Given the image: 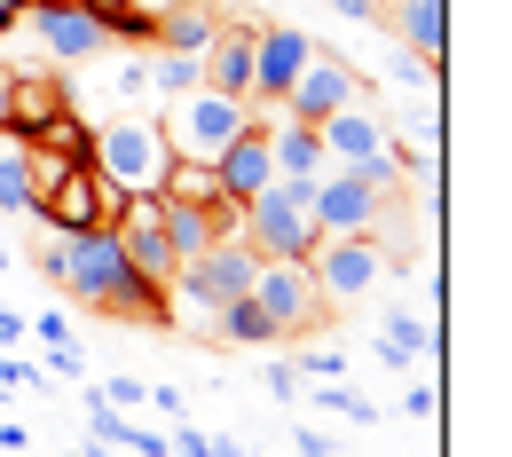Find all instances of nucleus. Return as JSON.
Listing matches in <instances>:
<instances>
[{
  "label": "nucleus",
  "instance_id": "18",
  "mask_svg": "<svg viewBox=\"0 0 512 457\" xmlns=\"http://www.w3.org/2000/svg\"><path fill=\"white\" fill-rule=\"evenodd\" d=\"M394 32L410 40L418 64H442L449 56V0H394Z\"/></svg>",
  "mask_w": 512,
  "mask_h": 457
},
{
  "label": "nucleus",
  "instance_id": "19",
  "mask_svg": "<svg viewBox=\"0 0 512 457\" xmlns=\"http://www.w3.org/2000/svg\"><path fill=\"white\" fill-rule=\"evenodd\" d=\"M56 103H64V79H56V71H8V127L24 134V142L40 134V119H48Z\"/></svg>",
  "mask_w": 512,
  "mask_h": 457
},
{
  "label": "nucleus",
  "instance_id": "29",
  "mask_svg": "<svg viewBox=\"0 0 512 457\" xmlns=\"http://www.w3.org/2000/svg\"><path fill=\"white\" fill-rule=\"evenodd\" d=\"M103 402H111V410H150V387H142V379H103Z\"/></svg>",
  "mask_w": 512,
  "mask_h": 457
},
{
  "label": "nucleus",
  "instance_id": "6",
  "mask_svg": "<svg viewBox=\"0 0 512 457\" xmlns=\"http://www.w3.org/2000/svg\"><path fill=\"white\" fill-rule=\"evenodd\" d=\"M119 205H127L119 182H103L95 166H64V174L40 190V213H32V221H48L56 237H79V229H111Z\"/></svg>",
  "mask_w": 512,
  "mask_h": 457
},
{
  "label": "nucleus",
  "instance_id": "4",
  "mask_svg": "<svg viewBox=\"0 0 512 457\" xmlns=\"http://www.w3.org/2000/svg\"><path fill=\"white\" fill-rule=\"evenodd\" d=\"M245 245L260 261H308L316 253V213H308V182H268L260 197H245Z\"/></svg>",
  "mask_w": 512,
  "mask_h": 457
},
{
  "label": "nucleus",
  "instance_id": "20",
  "mask_svg": "<svg viewBox=\"0 0 512 457\" xmlns=\"http://www.w3.org/2000/svg\"><path fill=\"white\" fill-rule=\"evenodd\" d=\"M213 347H284V331L260 316V300H229V308H213Z\"/></svg>",
  "mask_w": 512,
  "mask_h": 457
},
{
  "label": "nucleus",
  "instance_id": "37",
  "mask_svg": "<svg viewBox=\"0 0 512 457\" xmlns=\"http://www.w3.org/2000/svg\"><path fill=\"white\" fill-rule=\"evenodd\" d=\"M300 457H339V442H331V434H316V426H300Z\"/></svg>",
  "mask_w": 512,
  "mask_h": 457
},
{
  "label": "nucleus",
  "instance_id": "15",
  "mask_svg": "<svg viewBox=\"0 0 512 457\" xmlns=\"http://www.w3.org/2000/svg\"><path fill=\"white\" fill-rule=\"evenodd\" d=\"M221 24H229V0H174V8H158V48L205 56Z\"/></svg>",
  "mask_w": 512,
  "mask_h": 457
},
{
  "label": "nucleus",
  "instance_id": "42",
  "mask_svg": "<svg viewBox=\"0 0 512 457\" xmlns=\"http://www.w3.org/2000/svg\"><path fill=\"white\" fill-rule=\"evenodd\" d=\"M134 8H150V16H158V8H174V0H134Z\"/></svg>",
  "mask_w": 512,
  "mask_h": 457
},
{
  "label": "nucleus",
  "instance_id": "26",
  "mask_svg": "<svg viewBox=\"0 0 512 457\" xmlns=\"http://www.w3.org/2000/svg\"><path fill=\"white\" fill-rule=\"evenodd\" d=\"M323 402V410H339V418H355V426H371V418H379V402H371V394H355V387H339V379H316V387H308Z\"/></svg>",
  "mask_w": 512,
  "mask_h": 457
},
{
  "label": "nucleus",
  "instance_id": "35",
  "mask_svg": "<svg viewBox=\"0 0 512 457\" xmlns=\"http://www.w3.org/2000/svg\"><path fill=\"white\" fill-rule=\"evenodd\" d=\"M268 394H276V402H292V394H300V371H292V363H276V371H268Z\"/></svg>",
  "mask_w": 512,
  "mask_h": 457
},
{
  "label": "nucleus",
  "instance_id": "44",
  "mask_svg": "<svg viewBox=\"0 0 512 457\" xmlns=\"http://www.w3.org/2000/svg\"><path fill=\"white\" fill-rule=\"evenodd\" d=\"M79 457H103V442H95V450H79Z\"/></svg>",
  "mask_w": 512,
  "mask_h": 457
},
{
  "label": "nucleus",
  "instance_id": "30",
  "mask_svg": "<svg viewBox=\"0 0 512 457\" xmlns=\"http://www.w3.org/2000/svg\"><path fill=\"white\" fill-rule=\"evenodd\" d=\"M292 371L300 379H339L347 363H339V347H308V355H292Z\"/></svg>",
  "mask_w": 512,
  "mask_h": 457
},
{
  "label": "nucleus",
  "instance_id": "45",
  "mask_svg": "<svg viewBox=\"0 0 512 457\" xmlns=\"http://www.w3.org/2000/svg\"><path fill=\"white\" fill-rule=\"evenodd\" d=\"M379 8H386V0H379Z\"/></svg>",
  "mask_w": 512,
  "mask_h": 457
},
{
  "label": "nucleus",
  "instance_id": "34",
  "mask_svg": "<svg viewBox=\"0 0 512 457\" xmlns=\"http://www.w3.org/2000/svg\"><path fill=\"white\" fill-rule=\"evenodd\" d=\"M150 410H158L166 426H182V394H174V387H150Z\"/></svg>",
  "mask_w": 512,
  "mask_h": 457
},
{
  "label": "nucleus",
  "instance_id": "14",
  "mask_svg": "<svg viewBox=\"0 0 512 457\" xmlns=\"http://www.w3.org/2000/svg\"><path fill=\"white\" fill-rule=\"evenodd\" d=\"M213 174H221V197H237V205H245V197H260L268 190V182H276V158H268V127H245L237 134V142H229V150H221V158H213Z\"/></svg>",
  "mask_w": 512,
  "mask_h": 457
},
{
  "label": "nucleus",
  "instance_id": "21",
  "mask_svg": "<svg viewBox=\"0 0 512 457\" xmlns=\"http://www.w3.org/2000/svg\"><path fill=\"white\" fill-rule=\"evenodd\" d=\"M87 16L103 24V40H111V48H158V16H150V8H134V0H87Z\"/></svg>",
  "mask_w": 512,
  "mask_h": 457
},
{
  "label": "nucleus",
  "instance_id": "28",
  "mask_svg": "<svg viewBox=\"0 0 512 457\" xmlns=\"http://www.w3.org/2000/svg\"><path fill=\"white\" fill-rule=\"evenodd\" d=\"M111 87H119V95H127V103H142V95H150V64H142V48H134L127 64L111 71Z\"/></svg>",
  "mask_w": 512,
  "mask_h": 457
},
{
  "label": "nucleus",
  "instance_id": "25",
  "mask_svg": "<svg viewBox=\"0 0 512 457\" xmlns=\"http://www.w3.org/2000/svg\"><path fill=\"white\" fill-rule=\"evenodd\" d=\"M142 64H150V95H158V103L182 95V87H197V56H182V48H142Z\"/></svg>",
  "mask_w": 512,
  "mask_h": 457
},
{
  "label": "nucleus",
  "instance_id": "32",
  "mask_svg": "<svg viewBox=\"0 0 512 457\" xmlns=\"http://www.w3.org/2000/svg\"><path fill=\"white\" fill-rule=\"evenodd\" d=\"M402 410H410V418H434V410H442L434 379H410V387H402Z\"/></svg>",
  "mask_w": 512,
  "mask_h": 457
},
{
  "label": "nucleus",
  "instance_id": "12",
  "mask_svg": "<svg viewBox=\"0 0 512 457\" xmlns=\"http://www.w3.org/2000/svg\"><path fill=\"white\" fill-rule=\"evenodd\" d=\"M316 142H323V166H371V158H386V150H394V134H386L363 103H347V111L316 119Z\"/></svg>",
  "mask_w": 512,
  "mask_h": 457
},
{
  "label": "nucleus",
  "instance_id": "17",
  "mask_svg": "<svg viewBox=\"0 0 512 457\" xmlns=\"http://www.w3.org/2000/svg\"><path fill=\"white\" fill-rule=\"evenodd\" d=\"M260 127H268V158H276V174H284V182H316V174H323V142H316V127H300V119H276V111H268Z\"/></svg>",
  "mask_w": 512,
  "mask_h": 457
},
{
  "label": "nucleus",
  "instance_id": "36",
  "mask_svg": "<svg viewBox=\"0 0 512 457\" xmlns=\"http://www.w3.org/2000/svg\"><path fill=\"white\" fill-rule=\"evenodd\" d=\"M40 347H79V339H71L64 316H40Z\"/></svg>",
  "mask_w": 512,
  "mask_h": 457
},
{
  "label": "nucleus",
  "instance_id": "38",
  "mask_svg": "<svg viewBox=\"0 0 512 457\" xmlns=\"http://www.w3.org/2000/svg\"><path fill=\"white\" fill-rule=\"evenodd\" d=\"M24 324H32V316H16V308H0V347H24Z\"/></svg>",
  "mask_w": 512,
  "mask_h": 457
},
{
  "label": "nucleus",
  "instance_id": "10",
  "mask_svg": "<svg viewBox=\"0 0 512 457\" xmlns=\"http://www.w3.org/2000/svg\"><path fill=\"white\" fill-rule=\"evenodd\" d=\"M308 56H316V40H308L300 24H260V32H253V95H245V111L268 119V111L284 103V87L300 79Z\"/></svg>",
  "mask_w": 512,
  "mask_h": 457
},
{
  "label": "nucleus",
  "instance_id": "8",
  "mask_svg": "<svg viewBox=\"0 0 512 457\" xmlns=\"http://www.w3.org/2000/svg\"><path fill=\"white\" fill-rule=\"evenodd\" d=\"M253 300H260V316L284 331V339H300V331L331 324V308H323V292H316V276H308V261H260V268H253Z\"/></svg>",
  "mask_w": 512,
  "mask_h": 457
},
{
  "label": "nucleus",
  "instance_id": "2",
  "mask_svg": "<svg viewBox=\"0 0 512 457\" xmlns=\"http://www.w3.org/2000/svg\"><path fill=\"white\" fill-rule=\"evenodd\" d=\"M150 119L166 127V150H174V158H197V166H213V158H221L237 134L253 127V111H245L237 95L205 87V79H197V87H182V95H166Z\"/></svg>",
  "mask_w": 512,
  "mask_h": 457
},
{
  "label": "nucleus",
  "instance_id": "1",
  "mask_svg": "<svg viewBox=\"0 0 512 457\" xmlns=\"http://www.w3.org/2000/svg\"><path fill=\"white\" fill-rule=\"evenodd\" d=\"M40 276H48L56 292H71L79 308H95V316H119V324H142V331H174L166 292L142 284V276L127 268L119 229H79V237H56V229H48V245H40Z\"/></svg>",
  "mask_w": 512,
  "mask_h": 457
},
{
  "label": "nucleus",
  "instance_id": "22",
  "mask_svg": "<svg viewBox=\"0 0 512 457\" xmlns=\"http://www.w3.org/2000/svg\"><path fill=\"white\" fill-rule=\"evenodd\" d=\"M32 142H40V150H56V158H87V150H95V127H87L71 103H56V111L40 119V134H32Z\"/></svg>",
  "mask_w": 512,
  "mask_h": 457
},
{
  "label": "nucleus",
  "instance_id": "11",
  "mask_svg": "<svg viewBox=\"0 0 512 457\" xmlns=\"http://www.w3.org/2000/svg\"><path fill=\"white\" fill-rule=\"evenodd\" d=\"M24 32L48 48V64H95V56L111 48V40H103V24H95L87 8H40V0H32Z\"/></svg>",
  "mask_w": 512,
  "mask_h": 457
},
{
  "label": "nucleus",
  "instance_id": "9",
  "mask_svg": "<svg viewBox=\"0 0 512 457\" xmlns=\"http://www.w3.org/2000/svg\"><path fill=\"white\" fill-rule=\"evenodd\" d=\"M347 103H363V71L347 64V56H331V48H316V56L300 64V79L284 87L276 119H300V127H316V119L347 111Z\"/></svg>",
  "mask_w": 512,
  "mask_h": 457
},
{
  "label": "nucleus",
  "instance_id": "40",
  "mask_svg": "<svg viewBox=\"0 0 512 457\" xmlns=\"http://www.w3.org/2000/svg\"><path fill=\"white\" fill-rule=\"evenodd\" d=\"M331 8H339V16H355V24H371V16H379V0H331Z\"/></svg>",
  "mask_w": 512,
  "mask_h": 457
},
{
  "label": "nucleus",
  "instance_id": "16",
  "mask_svg": "<svg viewBox=\"0 0 512 457\" xmlns=\"http://www.w3.org/2000/svg\"><path fill=\"white\" fill-rule=\"evenodd\" d=\"M434 347H442V331H434V316H418V308H394V316L379 324V363L386 371L434 363Z\"/></svg>",
  "mask_w": 512,
  "mask_h": 457
},
{
  "label": "nucleus",
  "instance_id": "33",
  "mask_svg": "<svg viewBox=\"0 0 512 457\" xmlns=\"http://www.w3.org/2000/svg\"><path fill=\"white\" fill-rule=\"evenodd\" d=\"M48 371H56V379H79V371H87V355H79V347H48Z\"/></svg>",
  "mask_w": 512,
  "mask_h": 457
},
{
  "label": "nucleus",
  "instance_id": "13",
  "mask_svg": "<svg viewBox=\"0 0 512 457\" xmlns=\"http://www.w3.org/2000/svg\"><path fill=\"white\" fill-rule=\"evenodd\" d=\"M253 16H229V24H221V32H213V48H205V56H197V79H205V87H221V95H237V103H245V95H253Z\"/></svg>",
  "mask_w": 512,
  "mask_h": 457
},
{
  "label": "nucleus",
  "instance_id": "3",
  "mask_svg": "<svg viewBox=\"0 0 512 457\" xmlns=\"http://www.w3.org/2000/svg\"><path fill=\"white\" fill-rule=\"evenodd\" d=\"M87 166H95L103 182H119L127 197H150L158 182H166L174 150H166V127H158V119L127 111V119H103V127H95V150H87Z\"/></svg>",
  "mask_w": 512,
  "mask_h": 457
},
{
  "label": "nucleus",
  "instance_id": "23",
  "mask_svg": "<svg viewBox=\"0 0 512 457\" xmlns=\"http://www.w3.org/2000/svg\"><path fill=\"white\" fill-rule=\"evenodd\" d=\"M158 205H166V245H174V261H190V253L213 245V213H205V205H174V197H158Z\"/></svg>",
  "mask_w": 512,
  "mask_h": 457
},
{
  "label": "nucleus",
  "instance_id": "27",
  "mask_svg": "<svg viewBox=\"0 0 512 457\" xmlns=\"http://www.w3.org/2000/svg\"><path fill=\"white\" fill-rule=\"evenodd\" d=\"M48 379H40V363H24L16 347H0V394H40Z\"/></svg>",
  "mask_w": 512,
  "mask_h": 457
},
{
  "label": "nucleus",
  "instance_id": "31",
  "mask_svg": "<svg viewBox=\"0 0 512 457\" xmlns=\"http://www.w3.org/2000/svg\"><path fill=\"white\" fill-rule=\"evenodd\" d=\"M205 213H213V245H221V237H245V205H237V197H213Z\"/></svg>",
  "mask_w": 512,
  "mask_h": 457
},
{
  "label": "nucleus",
  "instance_id": "7",
  "mask_svg": "<svg viewBox=\"0 0 512 457\" xmlns=\"http://www.w3.org/2000/svg\"><path fill=\"white\" fill-rule=\"evenodd\" d=\"M386 268L394 261H386L379 237H316V253H308V276H316L323 308H355Z\"/></svg>",
  "mask_w": 512,
  "mask_h": 457
},
{
  "label": "nucleus",
  "instance_id": "43",
  "mask_svg": "<svg viewBox=\"0 0 512 457\" xmlns=\"http://www.w3.org/2000/svg\"><path fill=\"white\" fill-rule=\"evenodd\" d=\"M40 8H87V0H40Z\"/></svg>",
  "mask_w": 512,
  "mask_h": 457
},
{
  "label": "nucleus",
  "instance_id": "39",
  "mask_svg": "<svg viewBox=\"0 0 512 457\" xmlns=\"http://www.w3.org/2000/svg\"><path fill=\"white\" fill-rule=\"evenodd\" d=\"M24 16H32V0H0V32H16Z\"/></svg>",
  "mask_w": 512,
  "mask_h": 457
},
{
  "label": "nucleus",
  "instance_id": "24",
  "mask_svg": "<svg viewBox=\"0 0 512 457\" xmlns=\"http://www.w3.org/2000/svg\"><path fill=\"white\" fill-rule=\"evenodd\" d=\"M158 197H174V205H213V197H221V174L197 166V158H174L166 182H158Z\"/></svg>",
  "mask_w": 512,
  "mask_h": 457
},
{
  "label": "nucleus",
  "instance_id": "41",
  "mask_svg": "<svg viewBox=\"0 0 512 457\" xmlns=\"http://www.w3.org/2000/svg\"><path fill=\"white\" fill-rule=\"evenodd\" d=\"M0 127H8V64H0Z\"/></svg>",
  "mask_w": 512,
  "mask_h": 457
},
{
  "label": "nucleus",
  "instance_id": "5",
  "mask_svg": "<svg viewBox=\"0 0 512 457\" xmlns=\"http://www.w3.org/2000/svg\"><path fill=\"white\" fill-rule=\"evenodd\" d=\"M386 205L394 197L363 174V166H323L308 182V213H316V237H379Z\"/></svg>",
  "mask_w": 512,
  "mask_h": 457
}]
</instances>
